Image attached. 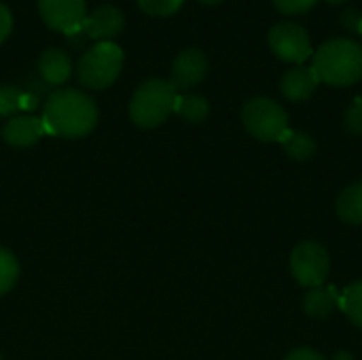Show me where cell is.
<instances>
[{
	"mask_svg": "<svg viewBox=\"0 0 362 360\" xmlns=\"http://www.w3.org/2000/svg\"><path fill=\"white\" fill-rule=\"evenodd\" d=\"M318 83H320V79H318V74H316L314 68L297 66V68L284 72V76L280 81V89H282V93L288 100L303 102V100H308V98L314 95Z\"/></svg>",
	"mask_w": 362,
	"mask_h": 360,
	"instance_id": "12",
	"label": "cell"
},
{
	"mask_svg": "<svg viewBox=\"0 0 362 360\" xmlns=\"http://www.w3.org/2000/svg\"><path fill=\"white\" fill-rule=\"evenodd\" d=\"M199 2H204V4H218V2H223V0H199Z\"/></svg>",
	"mask_w": 362,
	"mask_h": 360,
	"instance_id": "28",
	"label": "cell"
},
{
	"mask_svg": "<svg viewBox=\"0 0 362 360\" xmlns=\"http://www.w3.org/2000/svg\"><path fill=\"white\" fill-rule=\"evenodd\" d=\"M320 83L335 87L354 85L362 79V47L348 38H333L320 45L312 66Z\"/></svg>",
	"mask_w": 362,
	"mask_h": 360,
	"instance_id": "2",
	"label": "cell"
},
{
	"mask_svg": "<svg viewBox=\"0 0 362 360\" xmlns=\"http://www.w3.org/2000/svg\"><path fill=\"white\" fill-rule=\"evenodd\" d=\"M0 360H2V354H0Z\"/></svg>",
	"mask_w": 362,
	"mask_h": 360,
	"instance_id": "30",
	"label": "cell"
},
{
	"mask_svg": "<svg viewBox=\"0 0 362 360\" xmlns=\"http://www.w3.org/2000/svg\"><path fill=\"white\" fill-rule=\"evenodd\" d=\"M269 47L282 62L301 64L312 55L308 32L297 23H278L269 30Z\"/></svg>",
	"mask_w": 362,
	"mask_h": 360,
	"instance_id": "7",
	"label": "cell"
},
{
	"mask_svg": "<svg viewBox=\"0 0 362 360\" xmlns=\"http://www.w3.org/2000/svg\"><path fill=\"white\" fill-rule=\"evenodd\" d=\"M23 108V93L13 85H0V117H8Z\"/></svg>",
	"mask_w": 362,
	"mask_h": 360,
	"instance_id": "20",
	"label": "cell"
},
{
	"mask_svg": "<svg viewBox=\"0 0 362 360\" xmlns=\"http://www.w3.org/2000/svg\"><path fill=\"white\" fill-rule=\"evenodd\" d=\"M185 0H138L140 8L146 13V15H153V17H168V15H174L180 6H182Z\"/></svg>",
	"mask_w": 362,
	"mask_h": 360,
	"instance_id": "21",
	"label": "cell"
},
{
	"mask_svg": "<svg viewBox=\"0 0 362 360\" xmlns=\"http://www.w3.org/2000/svg\"><path fill=\"white\" fill-rule=\"evenodd\" d=\"M174 112H178L189 123H202L210 112V104L202 95H178Z\"/></svg>",
	"mask_w": 362,
	"mask_h": 360,
	"instance_id": "17",
	"label": "cell"
},
{
	"mask_svg": "<svg viewBox=\"0 0 362 360\" xmlns=\"http://www.w3.org/2000/svg\"><path fill=\"white\" fill-rule=\"evenodd\" d=\"M333 360H354V359H352V354H350V352H337Z\"/></svg>",
	"mask_w": 362,
	"mask_h": 360,
	"instance_id": "27",
	"label": "cell"
},
{
	"mask_svg": "<svg viewBox=\"0 0 362 360\" xmlns=\"http://www.w3.org/2000/svg\"><path fill=\"white\" fill-rule=\"evenodd\" d=\"M38 13L51 30L72 36L74 32H81L85 0H38Z\"/></svg>",
	"mask_w": 362,
	"mask_h": 360,
	"instance_id": "8",
	"label": "cell"
},
{
	"mask_svg": "<svg viewBox=\"0 0 362 360\" xmlns=\"http://www.w3.org/2000/svg\"><path fill=\"white\" fill-rule=\"evenodd\" d=\"M327 2H331V4H346L348 0H327Z\"/></svg>",
	"mask_w": 362,
	"mask_h": 360,
	"instance_id": "29",
	"label": "cell"
},
{
	"mask_svg": "<svg viewBox=\"0 0 362 360\" xmlns=\"http://www.w3.org/2000/svg\"><path fill=\"white\" fill-rule=\"evenodd\" d=\"M284 360H327L320 352L316 350H310V348H299V350H293Z\"/></svg>",
	"mask_w": 362,
	"mask_h": 360,
	"instance_id": "26",
	"label": "cell"
},
{
	"mask_svg": "<svg viewBox=\"0 0 362 360\" xmlns=\"http://www.w3.org/2000/svg\"><path fill=\"white\" fill-rule=\"evenodd\" d=\"M282 146L286 151V155L291 159L297 161H308L316 155V140L305 134V132H286V136L282 138Z\"/></svg>",
	"mask_w": 362,
	"mask_h": 360,
	"instance_id": "16",
	"label": "cell"
},
{
	"mask_svg": "<svg viewBox=\"0 0 362 360\" xmlns=\"http://www.w3.org/2000/svg\"><path fill=\"white\" fill-rule=\"evenodd\" d=\"M45 125L42 119L30 117V115H21L11 119L4 127H2V138L17 149H25L36 144L42 136H45Z\"/></svg>",
	"mask_w": 362,
	"mask_h": 360,
	"instance_id": "11",
	"label": "cell"
},
{
	"mask_svg": "<svg viewBox=\"0 0 362 360\" xmlns=\"http://www.w3.org/2000/svg\"><path fill=\"white\" fill-rule=\"evenodd\" d=\"M98 123L95 102L76 89L53 91L45 104L42 125L47 134L64 138H81Z\"/></svg>",
	"mask_w": 362,
	"mask_h": 360,
	"instance_id": "1",
	"label": "cell"
},
{
	"mask_svg": "<svg viewBox=\"0 0 362 360\" xmlns=\"http://www.w3.org/2000/svg\"><path fill=\"white\" fill-rule=\"evenodd\" d=\"M339 21H341V25H344L348 32H352V34H362V13L358 8L350 6V8L341 11Z\"/></svg>",
	"mask_w": 362,
	"mask_h": 360,
	"instance_id": "24",
	"label": "cell"
},
{
	"mask_svg": "<svg viewBox=\"0 0 362 360\" xmlns=\"http://www.w3.org/2000/svg\"><path fill=\"white\" fill-rule=\"evenodd\" d=\"M335 308H339V295L335 293V289L316 286L310 289L303 297V310L310 318L325 320L335 312Z\"/></svg>",
	"mask_w": 362,
	"mask_h": 360,
	"instance_id": "13",
	"label": "cell"
},
{
	"mask_svg": "<svg viewBox=\"0 0 362 360\" xmlns=\"http://www.w3.org/2000/svg\"><path fill=\"white\" fill-rule=\"evenodd\" d=\"M123 25H125L123 13L112 4H102L95 11H91L89 15H85V19L81 23V34L104 42V40H110L117 34H121Z\"/></svg>",
	"mask_w": 362,
	"mask_h": 360,
	"instance_id": "9",
	"label": "cell"
},
{
	"mask_svg": "<svg viewBox=\"0 0 362 360\" xmlns=\"http://www.w3.org/2000/svg\"><path fill=\"white\" fill-rule=\"evenodd\" d=\"M244 127L261 142H282L288 132L286 110L269 98H252L242 108Z\"/></svg>",
	"mask_w": 362,
	"mask_h": 360,
	"instance_id": "5",
	"label": "cell"
},
{
	"mask_svg": "<svg viewBox=\"0 0 362 360\" xmlns=\"http://www.w3.org/2000/svg\"><path fill=\"white\" fill-rule=\"evenodd\" d=\"M123 68V51L112 40H104L85 51L78 59V81L87 89H106L112 85Z\"/></svg>",
	"mask_w": 362,
	"mask_h": 360,
	"instance_id": "4",
	"label": "cell"
},
{
	"mask_svg": "<svg viewBox=\"0 0 362 360\" xmlns=\"http://www.w3.org/2000/svg\"><path fill=\"white\" fill-rule=\"evenodd\" d=\"M208 74V59L199 49H185L172 64V85L176 91H185L202 83Z\"/></svg>",
	"mask_w": 362,
	"mask_h": 360,
	"instance_id": "10",
	"label": "cell"
},
{
	"mask_svg": "<svg viewBox=\"0 0 362 360\" xmlns=\"http://www.w3.org/2000/svg\"><path fill=\"white\" fill-rule=\"evenodd\" d=\"M11 28H13V17H11V11L0 4V45L8 38L11 34Z\"/></svg>",
	"mask_w": 362,
	"mask_h": 360,
	"instance_id": "25",
	"label": "cell"
},
{
	"mask_svg": "<svg viewBox=\"0 0 362 360\" xmlns=\"http://www.w3.org/2000/svg\"><path fill=\"white\" fill-rule=\"evenodd\" d=\"M291 272L293 278L305 289L322 286L331 272L329 252L318 242H301L291 255Z\"/></svg>",
	"mask_w": 362,
	"mask_h": 360,
	"instance_id": "6",
	"label": "cell"
},
{
	"mask_svg": "<svg viewBox=\"0 0 362 360\" xmlns=\"http://www.w3.org/2000/svg\"><path fill=\"white\" fill-rule=\"evenodd\" d=\"M318 0H274L276 8L286 13V15H299V13H305L310 11Z\"/></svg>",
	"mask_w": 362,
	"mask_h": 360,
	"instance_id": "23",
	"label": "cell"
},
{
	"mask_svg": "<svg viewBox=\"0 0 362 360\" xmlns=\"http://www.w3.org/2000/svg\"><path fill=\"white\" fill-rule=\"evenodd\" d=\"M344 125L350 134L354 136H361L362 134V98H356L352 102V106L346 110V117H344Z\"/></svg>",
	"mask_w": 362,
	"mask_h": 360,
	"instance_id": "22",
	"label": "cell"
},
{
	"mask_svg": "<svg viewBox=\"0 0 362 360\" xmlns=\"http://www.w3.org/2000/svg\"><path fill=\"white\" fill-rule=\"evenodd\" d=\"M178 91L170 81L151 79L138 87L129 104V117L140 127H157L161 125L176 106Z\"/></svg>",
	"mask_w": 362,
	"mask_h": 360,
	"instance_id": "3",
	"label": "cell"
},
{
	"mask_svg": "<svg viewBox=\"0 0 362 360\" xmlns=\"http://www.w3.org/2000/svg\"><path fill=\"white\" fill-rule=\"evenodd\" d=\"M337 214L348 225H362V182L346 187L337 197Z\"/></svg>",
	"mask_w": 362,
	"mask_h": 360,
	"instance_id": "15",
	"label": "cell"
},
{
	"mask_svg": "<svg viewBox=\"0 0 362 360\" xmlns=\"http://www.w3.org/2000/svg\"><path fill=\"white\" fill-rule=\"evenodd\" d=\"M17 278H19L17 259L6 248H0V295L8 293L17 282Z\"/></svg>",
	"mask_w": 362,
	"mask_h": 360,
	"instance_id": "19",
	"label": "cell"
},
{
	"mask_svg": "<svg viewBox=\"0 0 362 360\" xmlns=\"http://www.w3.org/2000/svg\"><path fill=\"white\" fill-rule=\"evenodd\" d=\"M38 72L47 83L62 85L64 81H68L72 66H70L68 55L62 49H47L38 59Z\"/></svg>",
	"mask_w": 362,
	"mask_h": 360,
	"instance_id": "14",
	"label": "cell"
},
{
	"mask_svg": "<svg viewBox=\"0 0 362 360\" xmlns=\"http://www.w3.org/2000/svg\"><path fill=\"white\" fill-rule=\"evenodd\" d=\"M339 308L358 329H362V280L350 284L339 295Z\"/></svg>",
	"mask_w": 362,
	"mask_h": 360,
	"instance_id": "18",
	"label": "cell"
}]
</instances>
